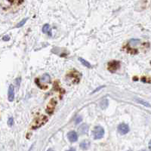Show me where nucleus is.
<instances>
[{
	"label": "nucleus",
	"instance_id": "obj_1",
	"mask_svg": "<svg viewBox=\"0 0 151 151\" xmlns=\"http://www.w3.org/2000/svg\"><path fill=\"white\" fill-rule=\"evenodd\" d=\"M47 121H48V118L45 116L40 115L38 117H36V119H35L32 125V128L33 129H38V128L41 127L42 125H43Z\"/></svg>",
	"mask_w": 151,
	"mask_h": 151
},
{
	"label": "nucleus",
	"instance_id": "obj_2",
	"mask_svg": "<svg viewBox=\"0 0 151 151\" xmlns=\"http://www.w3.org/2000/svg\"><path fill=\"white\" fill-rule=\"evenodd\" d=\"M92 135H93L94 139H95V140L100 139L104 135V129L101 126L97 125L94 128L93 131H92Z\"/></svg>",
	"mask_w": 151,
	"mask_h": 151
},
{
	"label": "nucleus",
	"instance_id": "obj_3",
	"mask_svg": "<svg viewBox=\"0 0 151 151\" xmlns=\"http://www.w3.org/2000/svg\"><path fill=\"white\" fill-rule=\"evenodd\" d=\"M120 66V62L118 61H112L108 63V70L111 73H116Z\"/></svg>",
	"mask_w": 151,
	"mask_h": 151
},
{
	"label": "nucleus",
	"instance_id": "obj_4",
	"mask_svg": "<svg viewBox=\"0 0 151 151\" xmlns=\"http://www.w3.org/2000/svg\"><path fill=\"white\" fill-rule=\"evenodd\" d=\"M118 131L121 135H125V134L129 133V127L128 125H126L125 123H122L118 126Z\"/></svg>",
	"mask_w": 151,
	"mask_h": 151
},
{
	"label": "nucleus",
	"instance_id": "obj_5",
	"mask_svg": "<svg viewBox=\"0 0 151 151\" xmlns=\"http://www.w3.org/2000/svg\"><path fill=\"white\" fill-rule=\"evenodd\" d=\"M8 99L10 102L14 101V88L12 85L9 86V91H8Z\"/></svg>",
	"mask_w": 151,
	"mask_h": 151
},
{
	"label": "nucleus",
	"instance_id": "obj_6",
	"mask_svg": "<svg viewBox=\"0 0 151 151\" xmlns=\"http://www.w3.org/2000/svg\"><path fill=\"white\" fill-rule=\"evenodd\" d=\"M68 139L70 142H76L78 140V135L74 131H71L68 133Z\"/></svg>",
	"mask_w": 151,
	"mask_h": 151
},
{
	"label": "nucleus",
	"instance_id": "obj_7",
	"mask_svg": "<svg viewBox=\"0 0 151 151\" xmlns=\"http://www.w3.org/2000/svg\"><path fill=\"white\" fill-rule=\"evenodd\" d=\"M78 131L81 135H86L88 131V125L87 124H82L80 125V127L78 129Z\"/></svg>",
	"mask_w": 151,
	"mask_h": 151
},
{
	"label": "nucleus",
	"instance_id": "obj_8",
	"mask_svg": "<svg viewBox=\"0 0 151 151\" xmlns=\"http://www.w3.org/2000/svg\"><path fill=\"white\" fill-rule=\"evenodd\" d=\"M67 76H68L69 78L72 79L73 80V82H74V83H76L75 79H76V81L79 82V79H80L79 74L78 73V72H70V73H69V74L67 75Z\"/></svg>",
	"mask_w": 151,
	"mask_h": 151
},
{
	"label": "nucleus",
	"instance_id": "obj_9",
	"mask_svg": "<svg viewBox=\"0 0 151 151\" xmlns=\"http://www.w3.org/2000/svg\"><path fill=\"white\" fill-rule=\"evenodd\" d=\"M56 104H57V102L54 100V99H52V100L50 101V104H48V109H47V112H48V111H49V110H51V111H50V114H51V113H52V112L54 111Z\"/></svg>",
	"mask_w": 151,
	"mask_h": 151
},
{
	"label": "nucleus",
	"instance_id": "obj_10",
	"mask_svg": "<svg viewBox=\"0 0 151 151\" xmlns=\"http://www.w3.org/2000/svg\"><path fill=\"white\" fill-rule=\"evenodd\" d=\"M43 32L45 34H48L49 36H52V32H51V27H50V25L46 23L45 24L43 27Z\"/></svg>",
	"mask_w": 151,
	"mask_h": 151
},
{
	"label": "nucleus",
	"instance_id": "obj_11",
	"mask_svg": "<svg viewBox=\"0 0 151 151\" xmlns=\"http://www.w3.org/2000/svg\"><path fill=\"white\" fill-rule=\"evenodd\" d=\"M90 147V142L88 140H83L82 142L80 143V147L82 150H88Z\"/></svg>",
	"mask_w": 151,
	"mask_h": 151
},
{
	"label": "nucleus",
	"instance_id": "obj_12",
	"mask_svg": "<svg viewBox=\"0 0 151 151\" xmlns=\"http://www.w3.org/2000/svg\"><path fill=\"white\" fill-rule=\"evenodd\" d=\"M39 80L43 82L44 83H48L50 82V76L48 75V73H45L43 76V77L41 79H39Z\"/></svg>",
	"mask_w": 151,
	"mask_h": 151
},
{
	"label": "nucleus",
	"instance_id": "obj_13",
	"mask_svg": "<svg viewBox=\"0 0 151 151\" xmlns=\"http://www.w3.org/2000/svg\"><path fill=\"white\" fill-rule=\"evenodd\" d=\"M108 105H109V101H108L107 99H104L100 103V107L103 110H104V109H106V108L107 107Z\"/></svg>",
	"mask_w": 151,
	"mask_h": 151
},
{
	"label": "nucleus",
	"instance_id": "obj_14",
	"mask_svg": "<svg viewBox=\"0 0 151 151\" xmlns=\"http://www.w3.org/2000/svg\"><path fill=\"white\" fill-rule=\"evenodd\" d=\"M79 61L82 64V65L83 66H86V67H88V68H91V65L87 61H86L85 59H83V58H82V57H79Z\"/></svg>",
	"mask_w": 151,
	"mask_h": 151
},
{
	"label": "nucleus",
	"instance_id": "obj_15",
	"mask_svg": "<svg viewBox=\"0 0 151 151\" xmlns=\"http://www.w3.org/2000/svg\"><path fill=\"white\" fill-rule=\"evenodd\" d=\"M136 101L138 102L140 104L144 105L145 107H150V104L149 103H147V102H146V101H144V100H140V99H136Z\"/></svg>",
	"mask_w": 151,
	"mask_h": 151
},
{
	"label": "nucleus",
	"instance_id": "obj_16",
	"mask_svg": "<svg viewBox=\"0 0 151 151\" xmlns=\"http://www.w3.org/2000/svg\"><path fill=\"white\" fill-rule=\"evenodd\" d=\"M27 20H28V18H24V19H23L20 22V23H18V25L16 26V27H18V28H19V27H23L25 23H26V22L27 21Z\"/></svg>",
	"mask_w": 151,
	"mask_h": 151
},
{
	"label": "nucleus",
	"instance_id": "obj_17",
	"mask_svg": "<svg viewBox=\"0 0 151 151\" xmlns=\"http://www.w3.org/2000/svg\"><path fill=\"white\" fill-rule=\"evenodd\" d=\"M14 125V118L13 117H9V119H8V125L9 127H12Z\"/></svg>",
	"mask_w": 151,
	"mask_h": 151
},
{
	"label": "nucleus",
	"instance_id": "obj_18",
	"mask_svg": "<svg viewBox=\"0 0 151 151\" xmlns=\"http://www.w3.org/2000/svg\"><path fill=\"white\" fill-rule=\"evenodd\" d=\"M21 78H17L16 80H15V82H16V85H17V87L18 88L20 84H21Z\"/></svg>",
	"mask_w": 151,
	"mask_h": 151
},
{
	"label": "nucleus",
	"instance_id": "obj_19",
	"mask_svg": "<svg viewBox=\"0 0 151 151\" xmlns=\"http://www.w3.org/2000/svg\"><path fill=\"white\" fill-rule=\"evenodd\" d=\"M9 39H10L9 36H3V38H2V40H3V41H9Z\"/></svg>",
	"mask_w": 151,
	"mask_h": 151
},
{
	"label": "nucleus",
	"instance_id": "obj_20",
	"mask_svg": "<svg viewBox=\"0 0 151 151\" xmlns=\"http://www.w3.org/2000/svg\"><path fill=\"white\" fill-rule=\"evenodd\" d=\"M82 118L81 116H79V117L76 119V124H78V123H79V122L82 121Z\"/></svg>",
	"mask_w": 151,
	"mask_h": 151
},
{
	"label": "nucleus",
	"instance_id": "obj_21",
	"mask_svg": "<svg viewBox=\"0 0 151 151\" xmlns=\"http://www.w3.org/2000/svg\"><path fill=\"white\" fill-rule=\"evenodd\" d=\"M104 86H100V88H97V89H96V90H95V91L94 92H96V91H97L98 90H100V88H104ZM94 92H93V93H94Z\"/></svg>",
	"mask_w": 151,
	"mask_h": 151
},
{
	"label": "nucleus",
	"instance_id": "obj_22",
	"mask_svg": "<svg viewBox=\"0 0 151 151\" xmlns=\"http://www.w3.org/2000/svg\"><path fill=\"white\" fill-rule=\"evenodd\" d=\"M148 146H149V149L151 150V140H150V142H149V145H148Z\"/></svg>",
	"mask_w": 151,
	"mask_h": 151
},
{
	"label": "nucleus",
	"instance_id": "obj_23",
	"mask_svg": "<svg viewBox=\"0 0 151 151\" xmlns=\"http://www.w3.org/2000/svg\"><path fill=\"white\" fill-rule=\"evenodd\" d=\"M67 151H76L75 150H73V149H70V150H69Z\"/></svg>",
	"mask_w": 151,
	"mask_h": 151
},
{
	"label": "nucleus",
	"instance_id": "obj_24",
	"mask_svg": "<svg viewBox=\"0 0 151 151\" xmlns=\"http://www.w3.org/2000/svg\"><path fill=\"white\" fill-rule=\"evenodd\" d=\"M48 151H54V150H52V149H49Z\"/></svg>",
	"mask_w": 151,
	"mask_h": 151
},
{
	"label": "nucleus",
	"instance_id": "obj_25",
	"mask_svg": "<svg viewBox=\"0 0 151 151\" xmlns=\"http://www.w3.org/2000/svg\"><path fill=\"white\" fill-rule=\"evenodd\" d=\"M143 151H145V150H143Z\"/></svg>",
	"mask_w": 151,
	"mask_h": 151
},
{
	"label": "nucleus",
	"instance_id": "obj_26",
	"mask_svg": "<svg viewBox=\"0 0 151 151\" xmlns=\"http://www.w3.org/2000/svg\"><path fill=\"white\" fill-rule=\"evenodd\" d=\"M150 64H151V62H150Z\"/></svg>",
	"mask_w": 151,
	"mask_h": 151
}]
</instances>
